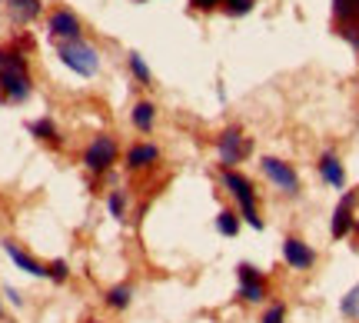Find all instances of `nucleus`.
Instances as JSON below:
<instances>
[{
  "label": "nucleus",
  "instance_id": "412c9836",
  "mask_svg": "<svg viewBox=\"0 0 359 323\" xmlns=\"http://www.w3.org/2000/svg\"><path fill=\"white\" fill-rule=\"evenodd\" d=\"M226 11H230L233 17H240V13H250V11H253V0H226Z\"/></svg>",
  "mask_w": 359,
  "mask_h": 323
},
{
  "label": "nucleus",
  "instance_id": "b1692460",
  "mask_svg": "<svg viewBox=\"0 0 359 323\" xmlns=\"http://www.w3.org/2000/svg\"><path fill=\"white\" fill-rule=\"evenodd\" d=\"M107 204H110V213H114L116 220H123V197H120V194H110V200H107Z\"/></svg>",
  "mask_w": 359,
  "mask_h": 323
},
{
  "label": "nucleus",
  "instance_id": "f03ea898",
  "mask_svg": "<svg viewBox=\"0 0 359 323\" xmlns=\"http://www.w3.org/2000/svg\"><path fill=\"white\" fill-rule=\"evenodd\" d=\"M223 187L230 190L233 197H236V204H240V210H243V217L250 227H263V217L257 213V190H253V183L246 180V177H240L236 170H223Z\"/></svg>",
  "mask_w": 359,
  "mask_h": 323
},
{
  "label": "nucleus",
  "instance_id": "f257e3e1",
  "mask_svg": "<svg viewBox=\"0 0 359 323\" xmlns=\"http://www.w3.org/2000/svg\"><path fill=\"white\" fill-rule=\"evenodd\" d=\"M0 97L7 104H20L30 97V77H27V60L13 51H0Z\"/></svg>",
  "mask_w": 359,
  "mask_h": 323
},
{
  "label": "nucleus",
  "instance_id": "6e6552de",
  "mask_svg": "<svg viewBox=\"0 0 359 323\" xmlns=\"http://www.w3.org/2000/svg\"><path fill=\"white\" fill-rule=\"evenodd\" d=\"M353 204H356V194L349 190V194H343L339 207L333 210V227H330V233H333L336 240H343V237L353 230Z\"/></svg>",
  "mask_w": 359,
  "mask_h": 323
},
{
  "label": "nucleus",
  "instance_id": "ddd939ff",
  "mask_svg": "<svg viewBox=\"0 0 359 323\" xmlns=\"http://www.w3.org/2000/svg\"><path fill=\"white\" fill-rule=\"evenodd\" d=\"M7 4H11V11L17 20H34V17H40V11H43L40 0H7Z\"/></svg>",
  "mask_w": 359,
  "mask_h": 323
},
{
  "label": "nucleus",
  "instance_id": "f3484780",
  "mask_svg": "<svg viewBox=\"0 0 359 323\" xmlns=\"http://www.w3.org/2000/svg\"><path fill=\"white\" fill-rule=\"evenodd\" d=\"M339 310L346 313V317H353V320H359V284L349 290L346 297H343V303H339Z\"/></svg>",
  "mask_w": 359,
  "mask_h": 323
},
{
  "label": "nucleus",
  "instance_id": "2eb2a0df",
  "mask_svg": "<svg viewBox=\"0 0 359 323\" xmlns=\"http://www.w3.org/2000/svg\"><path fill=\"white\" fill-rule=\"evenodd\" d=\"M154 117H156V110H154V104H137V110H133V124H137V130H154Z\"/></svg>",
  "mask_w": 359,
  "mask_h": 323
},
{
  "label": "nucleus",
  "instance_id": "39448f33",
  "mask_svg": "<svg viewBox=\"0 0 359 323\" xmlns=\"http://www.w3.org/2000/svg\"><path fill=\"white\" fill-rule=\"evenodd\" d=\"M217 150H219V164H223V167H233V164H240V160L250 154V143L243 140V133H240V130L230 127V130H223Z\"/></svg>",
  "mask_w": 359,
  "mask_h": 323
},
{
  "label": "nucleus",
  "instance_id": "6ab92c4d",
  "mask_svg": "<svg viewBox=\"0 0 359 323\" xmlns=\"http://www.w3.org/2000/svg\"><path fill=\"white\" fill-rule=\"evenodd\" d=\"M107 303L116 307V310H123V307L130 303V286H114V290H110V297H107Z\"/></svg>",
  "mask_w": 359,
  "mask_h": 323
},
{
  "label": "nucleus",
  "instance_id": "1a4fd4ad",
  "mask_svg": "<svg viewBox=\"0 0 359 323\" xmlns=\"http://www.w3.org/2000/svg\"><path fill=\"white\" fill-rule=\"evenodd\" d=\"M50 34L60 40H80V20L70 11L50 13Z\"/></svg>",
  "mask_w": 359,
  "mask_h": 323
},
{
  "label": "nucleus",
  "instance_id": "a211bd4d",
  "mask_svg": "<svg viewBox=\"0 0 359 323\" xmlns=\"http://www.w3.org/2000/svg\"><path fill=\"white\" fill-rule=\"evenodd\" d=\"M130 70L137 74V80H140V84H150V67L143 64L140 53H130Z\"/></svg>",
  "mask_w": 359,
  "mask_h": 323
},
{
  "label": "nucleus",
  "instance_id": "423d86ee",
  "mask_svg": "<svg viewBox=\"0 0 359 323\" xmlns=\"http://www.w3.org/2000/svg\"><path fill=\"white\" fill-rule=\"evenodd\" d=\"M114 160H116L114 137H97V140L87 147V154H83V164H87V170H93V173H103Z\"/></svg>",
  "mask_w": 359,
  "mask_h": 323
},
{
  "label": "nucleus",
  "instance_id": "5701e85b",
  "mask_svg": "<svg viewBox=\"0 0 359 323\" xmlns=\"http://www.w3.org/2000/svg\"><path fill=\"white\" fill-rule=\"evenodd\" d=\"M47 270H50L53 280H67V273H70V270H67V263H64V260H53V263L47 267Z\"/></svg>",
  "mask_w": 359,
  "mask_h": 323
},
{
  "label": "nucleus",
  "instance_id": "bb28decb",
  "mask_svg": "<svg viewBox=\"0 0 359 323\" xmlns=\"http://www.w3.org/2000/svg\"><path fill=\"white\" fill-rule=\"evenodd\" d=\"M356 230H359V223H356Z\"/></svg>",
  "mask_w": 359,
  "mask_h": 323
},
{
  "label": "nucleus",
  "instance_id": "4468645a",
  "mask_svg": "<svg viewBox=\"0 0 359 323\" xmlns=\"http://www.w3.org/2000/svg\"><path fill=\"white\" fill-rule=\"evenodd\" d=\"M240 297L250 300V303H259L266 297V286H263V277L259 280H240Z\"/></svg>",
  "mask_w": 359,
  "mask_h": 323
},
{
  "label": "nucleus",
  "instance_id": "9d476101",
  "mask_svg": "<svg viewBox=\"0 0 359 323\" xmlns=\"http://www.w3.org/2000/svg\"><path fill=\"white\" fill-rule=\"evenodd\" d=\"M4 250H7V257H11L13 263L20 267V270L30 273V277H47V273H50L47 267H40V263H37L34 257H27V253H24V250H20L17 244H13V240H4Z\"/></svg>",
  "mask_w": 359,
  "mask_h": 323
},
{
  "label": "nucleus",
  "instance_id": "f8f14e48",
  "mask_svg": "<svg viewBox=\"0 0 359 323\" xmlns=\"http://www.w3.org/2000/svg\"><path fill=\"white\" fill-rule=\"evenodd\" d=\"M156 157H160V150H156L154 143H137L133 150L127 154V164L133 170H140V167H150V164H156Z\"/></svg>",
  "mask_w": 359,
  "mask_h": 323
},
{
  "label": "nucleus",
  "instance_id": "0eeeda50",
  "mask_svg": "<svg viewBox=\"0 0 359 323\" xmlns=\"http://www.w3.org/2000/svg\"><path fill=\"white\" fill-rule=\"evenodd\" d=\"M283 260L296 267V270H306L316 263V253H313V246H306L303 240H296V237H286L283 240Z\"/></svg>",
  "mask_w": 359,
  "mask_h": 323
},
{
  "label": "nucleus",
  "instance_id": "393cba45",
  "mask_svg": "<svg viewBox=\"0 0 359 323\" xmlns=\"http://www.w3.org/2000/svg\"><path fill=\"white\" fill-rule=\"evenodd\" d=\"M359 7V0H336V17H346Z\"/></svg>",
  "mask_w": 359,
  "mask_h": 323
},
{
  "label": "nucleus",
  "instance_id": "a878e982",
  "mask_svg": "<svg viewBox=\"0 0 359 323\" xmlns=\"http://www.w3.org/2000/svg\"><path fill=\"white\" fill-rule=\"evenodd\" d=\"M219 0H193V7H200V11H210V7H217Z\"/></svg>",
  "mask_w": 359,
  "mask_h": 323
},
{
  "label": "nucleus",
  "instance_id": "9b49d317",
  "mask_svg": "<svg viewBox=\"0 0 359 323\" xmlns=\"http://www.w3.org/2000/svg\"><path fill=\"white\" fill-rule=\"evenodd\" d=\"M320 177L330 183V187H343V183H346V170H343V164H339L333 154H323L320 157Z\"/></svg>",
  "mask_w": 359,
  "mask_h": 323
},
{
  "label": "nucleus",
  "instance_id": "dca6fc26",
  "mask_svg": "<svg viewBox=\"0 0 359 323\" xmlns=\"http://www.w3.org/2000/svg\"><path fill=\"white\" fill-rule=\"evenodd\" d=\"M217 230L223 233V237H236V230H240V217H236L233 210H219Z\"/></svg>",
  "mask_w": 359,
  "mask_h": 323
},
{
  "label": "nucleus",
  "instance_id": "7ed1b4c3",
  "mask_svg": "<svg viewBox=\"0 0 359 323\" xmlns=\"http://www.w3.org/2000/svg\"><path fill=\"white\" fill-rule=\"evenodd\" d=\"M60 60H64L74 74H80V77H93V74L100 70L97 51H93L90 44H83V40H67L64 47H60Z\"/></svg>",
  "mask_w": 359,
  "mask_h": 323
},
{
  "label": "nucleus",
  "instance_id": "4be33fe9",
  "mask_svg": "<svg viewBox=\"0 0 359 323\" xmlns=\"http://www.w3.org/2000/svg\"><path fill=\"white\" fill-rule=\"evenodd\" d=\"M283 317H286V310H283V303H273L266 313H263V323H283Z\"/></svg>",
  "mask_w": 359,
  "mask_h": 323
},
{
  "label": "nucleus",
  "instance_id": "aec40b11",
  "mask_svg": "<svg viewBox=\"0 0 359 323\" xmlns=\"http://www.w3.org/2000/svg\"><path fill=\"white\" fill-rule=\"evenodd\" d=\"M30 130H34L37 137H43V140H57V130H53L50 120H37V124H30Z\"/></svg>",
  "mask_w": 359,
  "mask_h": 323
},
{
  "label": "nucleus",
  "instance_id": "20e7f679",
  "mask_svg": "<svg viewBox=\"0 0 359 323\" xmlns=\"http://www.w3.org/2000/svg\"><path fill=\"white\" fill-rule=\"evenodd\" d=\"M259 167H263V173L280 187L283 194H290V197L299 194V177H296V170L290 167V164H283V160H276V157H263Z\"/></svg>",
  "mask_w": 359,
  "mask_h": 323
}]
</instances>
